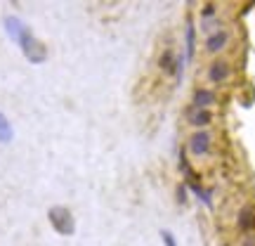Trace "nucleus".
I'll return each mask as SVG.
<instances>
[{
  "instance_id": "obj_1",
  "label": "nucleus",
  "mask_w": 255,
  "mask_h": 246,
  "mask_svg": "<svg viewBox=\"0 0 255 246\" xmlns=\"http://www.w3.org/2000/svg\"><path fill=\"white\" fill-rule=\"evenodd\" d=\"M19 47H21V52H24V57H26L31 64H43L47 59V47L43 40H38L36 36H33V31L28 26H24V31L19 33L17 38Z\"/></svg>"
},
{
  "instance_id": "obj_2",
  "label": "nucleus",
  "mask_w": 255,
  "mask_h": 246,
  "mask_svg": "<svg viewBox=\"0 0 255 246\" xmlns=\"http://www.w3.org/2000/svg\"><path fill=\"white\" fill-rule=\"evenodd\" d=\"M47 220H50L52 230L57 235H62V237H71L76 232V218H73V213L66 206H52L47 211Z\"/></svg>"
},
{
  "instance_id": "obj_3",
  "label": "nucleus",
  "mask_w": 255,
  "mask_h": 246,
  "mask_svg": "<svg viewBox=\"0 0 255 246\" xmlns=\"http://www.w3.org/2000/svg\"><path fill=\"white\" fill-rule=\"evenodd\" d=\"M210 142H213V137H210L208 130H196V133L189 137L187 147H189V152L194 156H206L210 152Z\"/></svg>"
},
{
  "instance_id": "obj_4",
  "label": "nucleus",
  "mask_w": 255,
  "mask_h": 246,
  "mask_svg": "<svg viewBox=\"0 0 255 246\" xmlns=\"http://www.w3.org/2000/svg\"><path fill=\"white\" fill-rule=\"evenodd\" d=\"M229 76H232V66H229V62H225V59H215V62L208 66V81L213 83V85L225 83Z\"/></svg>"
},
{
  "instance_id": "obj_5",
  "label": "nucleus",
  "mask_w": 255,
  "mask_h": 246,
  "mask_svg": "<svg viewBox=\"0 0 255 246\" xmlns=\"http://www.w3.org/2000/svg\"><path fill=\"white\" fill-rule=\"evenodd\" d=\"M227 43H229V31L227 28H215V31L206 38V50L213 52V55H218V52H222V50L227 47Z\"/></svg>"
},
{
  "instance_id": "obj_6",
  "label": "nucleus",
  "mask_w": 255,
  "mask_h": 246,
  "mask_svg": "<svg viewBox=\"0 0 255 246\" xmlns=\"http://www.w3.org/2000/svg\"><path fill=\"white\" fill-rule=\"evenodd\" d=\"M215 102H218L215 90H210V88H196L194 90V100H191L194 109H210Z\"/></svg>"
},
{
  "instance_id": "obj_7",
  "label": "nucleus",
  "mask_w": 255,
  "mask_h": 246,
  "mask_svg": "<svg viewBox=\"0 0 255 246\" xmlns=\"http://www.w3.org/2000/svg\"><path fill=\"white\" fill-rule=\"evenodd\" d=\"M194 52H196V26H194L191 19H187V26H184V59L191 62Z\"/></svg>"
},
{
  "instance_id": "obj_8",
  "label": "nucleus",
  "mask_w": 255,
  "mask_h": 246,
  "mask_svg": "<svg viewBox=\"0 0 255 246\" xmlns=\"http://www.w3.org/2000/svg\"><path fill=\"white\" fill-rule=\"evenodd\" d=\"M189 123L196 130H203L206 126L213 123V111L210 109H191L189 111Z\"/></svg>"
},
{
  "instance_id": "obj_9",
  "label": "nucleus",
  "mask_w": 255,
  "mask_h": 246,
  "mask_svg": "<svg viewBox=\"0 0 255 246\" xmlns=\"http://www.w3.org/2000/svg\"><path fill=\"white\" fill-rule=\"evenodd\" d=\"M239 230L241 232H253L255 230V209L253 206H244L239 211Z\"/></svg>"
},
{
  "instance_id": "obj_10",
  "label": "nucleus",
  "mask_w": 255,
  "mask_h": 246,
  "mask_svg": "<svg viewBox=\"0 0 255 246\" xmlns=\"http://www.w3.org/2000/svg\"><path fill=\"white\" fill-rule=\"evenodd\" d=\"M175 64H177V55H175V50H163L161 57H158V69L168 76H175Z\"/></svg>"
},
{
  "instance_id": "obj_11",
  "label": "nucleus",
  "mask_w": 255,
  "mask_h": 246,
  "mask_svg": "<svg viewBox=\"0 0 255 246\" xmlns=\"http://www.w3.org/2000/svg\"><path fill=\"white\" fill-rule=\"evenodd\" d=\"M2 24H5V33H7V36L12 38L14 43H17L19 33L24 31V26H26V24H24V21H21L19 17H14V14H7V17L2 19Z\"/></svg>"
},
{
  "instance_id": "obj_12",
  "label": "nucleus",
  "mask_w": 255,
  "mask_h": 246,
  "mask_svg": "<svg viewBox=\"0 0 255 246\" xmlns=\"http://www.w3.org/2000/svg\"><path fill=\"white\" fill-rule=\"evenodd\" d=\"M187 190L194 192V194H196V197H199V199L203 201V204H206L208 209L213 206V192L203 190V185H199V183H189V185H187Z\"/></svg>"
},
{
  "instance_id": "obj_13",
  "label": "nucleus",
  "mask_w": 255,
  "mask_h": 246,
  "mask_svg": "<svg viewBox=\"0 0 255 246\" xmlns=\"http://www.w3.org/2000/svg\"><path fill=\"white\" fill-rule=\"evenodd\" d=\"M12 140V126H9V121L0 114V142H9Z\"/></svg>"
},
{
  "instance_id": "obj_14",
  "label": "nucleus",
  "mask_w": 255,
  "mask_h": 246,
  "mask_svg": "<svg viewBox=\"0 0 255 246\" xmlns=\"http://www.w3.org/2000/svg\"><path fill=\"white\" fill-rule=\"evenodd\" d=\"M161 242H163V246H177L175 235L170 232V230H161Z\"/></svg>"
},
{
  "instance_id": "obj_15",
  "label": "nucleus",
  "mask_w": 255,
  "mask_h": 246,
  "mask_svg": "<svg viewBox=\"0 0 255 246\" xmlns=\"http://www.w3.org/2000/svg\"><path fill=\"white\" fill-rule=\"evenodd\" d=\"M215 12H218V7H215L213 2H206V5L201 7V17H203V19H210V17H215Z\"/></svg>"
},
{
  "instance_id": "obj_16",
  "label": "nucleus",
  "mask_w": 255,
  "mask_h": 246,
  "mask_svg": "<svg viewBox=\"0 0 255 246\" xmlns=\"http://www.w3.org/2000/svg\"><path fill=\"white\" fill-rule=\"evenodd\" d=\"M177 201L187 204V185H177Z\"/></svg>"
}]
</instances>
